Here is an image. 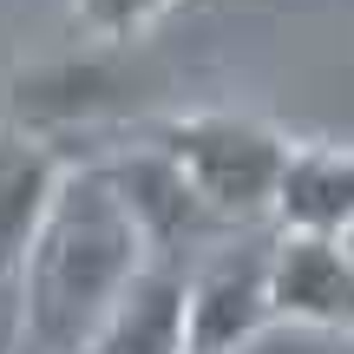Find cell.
<instances>
[{
	"mask_svg": "<svg viewBox=\"0 0 354 354\" xmlns=\"http://www.w3.org/2000/svg\"><path fill=\"white\" fill-rule=\"evenodd\" d=\"M145 223L112 184V171H66L53 190V210L33 236V256L20 269V328L39 354H73L86 335L125 302V289L145 276Z\"/></svg>",
	"mask_w": 354,
	"mask_h": 354,
	"instance_id": "6da1fadb",
	"label": "cell"
},
{
	"mask_svg": "<svg viewBox=\"0 0 354 354\" xmlns=\"http://www.w3.org/2000/svg\"><path fill=\"white\" fill-rule=\"evenodd\" d=\"M158 151L184 171V184L216 216H250L276 203L295 145H282L269 125L236 118V112H190V118L158 125Z\"/></svg>",
	"mask_w": 354,
	"mask_h": 354,
	"instance_id": "7a4b0ae2",
	"label": "cell"
},
{
	"mask_svg": "<svg viewBox=\"0 0 354 354\" xmlns=\"http://www.w3.org/2000/svg\"><path fill=\"white\" fill-rule=\"evenodd\" d=\"M66 165L33 131H0V282H20Z\"/></svg>",
	"mask_w": 354,
	"mask_h": 354,
	"instance_id": "3957f363",
	"label": "cell"
},
{
	"mask_svg": "<svg viewBox=\"0 0 354 354\" xmlns=\"http://www.w3.org/2000/svg\"><path fill=\"white\" fill-rule=\"evenodd\" d=\"M184 348H190V289L171 269H145L125 289V302L73 354H184Z\"/></svg>",
	"mask_w": 354,
	"mask_h": 354,
	"instance_id": "277c9868",
	"label": "cell"
},
{
	"mask_svg": "<svg viewBox=\"0 0 354 354\" xmlns=\"http://www.w3.org/2000/svg\"><path fill=\"white\" fill-rule=\"evenodd\" d=\"M269 289H276V308H289V315L354 328V256L342 250V236L289 230V243L269 256Z\"/></svg>",
	"mask_w": 354,
	"mask_h": 354,
	"instance_id": "5b68a950",
	"label": "cell"
},
{
	"mask_svg": "<svg viewBox=\"0 0 354 354\" xmlns=\"http://www.w3.org/2000/svg\"><path fill=\"white\" fill-rule=\"evenodd\" d=\"M276 210L302 236L354 230V145H295L282 190H276Z\"/></svg>",
	"mask_w": 354,
	"mask_h": 354,
	"instance_id": "8992f818",
	"label": "cell"
},
{
	"mask_svg": "<svg viewBox=\"0 0 354 354\" xmlns=\"http://www.w3.org/2000/svg\"><path fill=\"white\" fill-rule=\"evenodd\" d=\"M276 302L269 289V263L256 256H223L210 276L190 289V354H216L263 322V308Z\"/></svg>",
	"mask_w": 354,
	"mask_h": 354,
	"instance_id": "52a82bcc",
	"label": "cell"
},
{
	"mask_svg": "<svg viewBox=\"0 0 354 354\" xmlns=\"http://www.w3.org/2000/svg\"><path fill=\"white\" fill-rule=\"evenodd\" d=\"M171 0H73V20L86 26L92 39H105V46H118V39L145 33V26L165 13Z\"/></svg>",
	"mask_w": 354,
	"mask_h": 354,
	"instance_id": "ba28073f",
	"label": "cell"
}]
</instances>
